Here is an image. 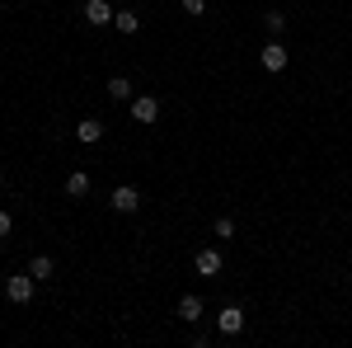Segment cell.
Wrapping results in <instances>:
<instances>
[{
    "label": "cell",
    "mask_w": 352,
    "mask_h": 348,
    "mask_svg": "<svg viewBox=\"0 0 352 348\" xmlns=\"http://www.w3.org/2000/svg\"><path fill=\"white\" fill-rule=\"evenodd\" d=\"M33 287H38V278H33V273H14V278L5 283V296H10L14 306H28V301H33Z\"/></svg>",
    "instance_id": "6da1fadb"
},
{
    "label": "cell",
    "mask_w": 352,
    "mask_h": 348,
    "mask_svg": "<svg viewBox=\"0 0 352 348\" xmlns=\"http://www.w3.org/2000/svg\"><path fill=\"white\" fill-rule=\"evenodd\" d=\"M127 108H132V123H141V127H151V123L160 118V99H155V94H136Z\"/></svg>",
    "instance_id": "7a4b0ae2"
},
{
    "label": "cell",
    "mask_w": 352,
    "mask_h": 348,
    "mask_svg": "<svg viewBox=\"0 0 352 348\" xmlns=\"http://www.w3.org/2000/svg\"><path fill=\"white\" fill-rule=\"evenodd\" d=\"M109 207H113V212H122V216H132L136 207H141V193H136L132 184H118V188H113V198H109Z\"/></svg>",
    "instance_id": "3957f363"
},
{
    "label": "cell",
    "mask_w": 352,
    "mask_h": 348,
    "mask_svg": "<svg viewBox=\"0 0 352 348\" xmlns=\"http://www.w3.org/2000/svg\"><path fill=\"white\" fill-rule=\"evenodd\" d=\"M258 61H263V71H272V76H277V71H287V61H292V57H287V48H282L277 38H272L268 48L258 52Z\"/></svg>",
    "instance_id": "277c9868"
},
{
    "label": "cell",
    "mask_w": 352,
    "mask_h": 348,
    "mask_svg": "<svg viewBox=\"0 0 352 348\" xmlns=\"http://www.w3.org/2000/svg\"><path fill=\"white\" fill-rule=\"evenodd\" d=\"M217 329L226 334V339H235V334L244 329V311H240V306H226V311L217 316Z\"/></svg>",
    "instance_id": "5b68a950"
},
{
    "label": "cell",
    "mask_w": 352,
    "mask_h": 348,
    "mask_svg": "<svg viewBox=\"0 0 352 348\" xmlns=\"http://www.w3.org/2000/svg\"><path fill=\"white\" fill-rule=\"evenodd\" d=\"M113 14H118V10H113L109 0H89V5H85V19H89V28L113 24Z\"/></svg>",
    "instance_id": "8992f818"
},
{
    "label": "cell",
    "mask_w": 352,
    "mask_h": 348,
    "mask_svg": "<svg viewBox=\"0 0 352 348\" xmlns=\"http://www.w3.org/2000/svg\"><path fill=\"white\" fill-rule=\"evenodd\" d=\"M192 268H197L202 278H217V273H221V249H197Z\"/></svg>",
    "instance_id": "52a82bcc"
},
{
    "label": "cell",
    "mask_w": 352,
    "mask_h": 348,
    "mask_svg": "<svg viewBox=\"0 0 352 348\" xmlns=\"http://www.w3.org/2000/svg\"><path fill=\"white\" fill-rule=\"evenodd\" d=\"M76 141H85V146L104 141V123H99V118H85V123H76Z\"/></svg>",
    "instance_id": "ba28073f"
},
{
    "label": "cell",
    "mask_w": 352,
    "mask_h": 348,
    "mask_svg": "<svg viewBox=\"0 0 352 348\" xmlns=\"http://www.w3.org/2000/svg\"><path fill=\"white\" fill-rule=\"evenodd\" d=\"M179 320H188V325H197L202 320V296H179Z\"/></svg>",
    "instance_id": "9c48e42d"
},
{
    "label": "cell",
    "mask_w": 352,
    "mask_h": 348,
    "mask_svg": "<svg viewBox=\"0 0 352 348\" xmlns=\"http://www.w3.org/2000/svg\"><path fill=\"white\" fill-rule=\"evenodd\" d=\"M113 28H118L122 38H132L136 28H141V14H136V10H118V14H113Z\"/></svg>",
    "instance_id": "30bf717a"
},
{
    "label": "cell",
    "mask_w": 352,
    "mask_h": 348,
    "mask_svg": "<svg viewBox=\"0 0 352 348\" xmlns=\"http://www.w3.org/2000/svg\"><path fill=\"white\" fill-rule=\"evenodd\" d=\"M109 99L113 104H132V81H127V76H113L109 81Z\"/></svg>",
    "instance_id": "8fae6325"
},
{
    "label": "cell",
    "mask_w": 352,
    "mask_h": 348,
    "mask_svg": "<svg viewBox=\"0 0 352 348\" xmlns=\"http://www.w3.org/2000/svg\"><path fill=\"white\" fill-rule=\"evenodd\" d=\"M85 193H89V174L85 170H71L66 174V198H85Z\"/></svg>",
    "instance_id": "7c38bea8"
},
{
    "label": "cell",
    "mask_w": 352,
    "mask_h": 348,
    "mask_svg": "<svg viewBox=\"0 0 352 348\" xmlns=\"http://www.w3.org/2000/svg\"><path fill=\"white\" fill-rule=\"evenodd\" d=\"M28 273H33L38 283H47V278H52V254H33V259H28Z\"/></svg>",
    "instance_id": "4fadbf2b"
},
{
    "label": "cell",
    "mask_w": 352,
    "mask_h": 348,
    "mask_svg": "<svg viewBox=\"0 0 352 348\" xmlns=\"http://www.w3.org/2000/svg\"><path fill=\"white\" fill-rule=\"evenodd\" d=\"M212 236H217V240H230V236H235V221H230V216H217Z\"/></svg>",
    "instance_id": "5bb4252c"
},
{
    "label": "cell",
    "mask_w": 352,
    "mask_h": 348,
    "mask_svg": "<svg viewBox=\"0 0 352 348\" xmlns=\"http://www.w3.org/2000/svg\"><path fill=\"white\" fill-rule=\"evenodd\" d=\"M263 28H268L272 38H277V33L287 28V14H277V10H272V14H263Z\"/></svg>",
    "instance_id": "9a60e30c"
},
{
    "label": "cell",
    "mask_w": 352,
    "mask_h": 348,
    "mask_svg": "<svg viewBox=\"0 0 352 348\" xmlns=\"http://www.w3.org/2000/svg\"><path fill=\"white\" fill-rule=\"evenodd\" d=\"M184 14H207V0H184Z\"/></svg>",
    "instance_id": "2e32d148"
},
{
    "label": "cell",
    "mask_w": 352,
    "mask_h": 348,
    "mask_svg": "<svg viewBox=\"0 0 352 348\" xmlns=\"http://www.w3.org/2000/svg\"><path fill=\"white\" fill-rule=\"evenodd\" d=\"M10 231H14V216H10V212H0V240H5Z\"/></svg>",
    "instance_id": "e0dca14e"
},
{
    "label": "cell",
    "mask_w": 352,
    "mask_h": 348,
    "mask_svg": "<svg viewBox=\"0 0 352 348\" xmlns=\"http://www.w3.org/2000/svg\"><path fill=\"white\" fill-rule=\"evenodd\" d=\"M0 188H5V174H0Z\"/></svg>",
    "instance_id": "ac0fdd59"
}]
</instances>
